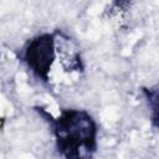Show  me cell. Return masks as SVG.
<instances>
[{
	"label": "cell",
	"instance_id": "obj_1",
	"mask_svg": "<svg viewBox=\"0 0 159 159\" xmlns=\"http://www.w3.org/2000/svg\"><path fill=\"white\" fill-rule=\"evenodd\" d=\"M35 111L48 123L60 157L84 159L94 155L98 148V124L88 111L65 108L57 116L40 106Z\"/></svg>",
	"mask_w": 159,
	"mask_h": 159
},
{
	"label": "cell",
	"instance_id": "obj_2",
	"mask_svg": "<svg viewBox=\"0 0 159 159\" xmlns=\"http://www.w3.org/2000/svg\"><path fill=\"white\" fill-rule=\"evenodd\" d=\"M58 35L60 30L37 34L29 39L20 50V61L42 83L50 82L53 65L58 58Z\"/></svg>",
	"mask_w": 159,
	"mask_h": 159
},
{
	"label": "cell",
	"instance_id": "obj_3",
	"mask_svg": "<svg viewBox=\"0 0 159 159\" xmlns=\"http://www.w3.org/2000/svg\"><path fill=\"white\" fill-rule=\"evenodd\" d=\"M140 93L149 112L150 125L153 129L159 132V83L149 87H142Z\"/></svg>",
	"mask_w": 159,
	"mask_h": 159
},
{
	"label": "cell",
	"instance_id": "obj_4",
	"mask_svg": "<svg viewBox=\"0 0 159 159\" xmlns=\"http://www.w3.org/2000/svg\"><path fill=\"white\" fill-rule=\"evenodd\" d=\"M130 7V0H112L107 12L109 16H114L123 12H127V10Z\"/></svg>",
	"mask_w": 159,
	"mask_h": 159
}]
</instances>
